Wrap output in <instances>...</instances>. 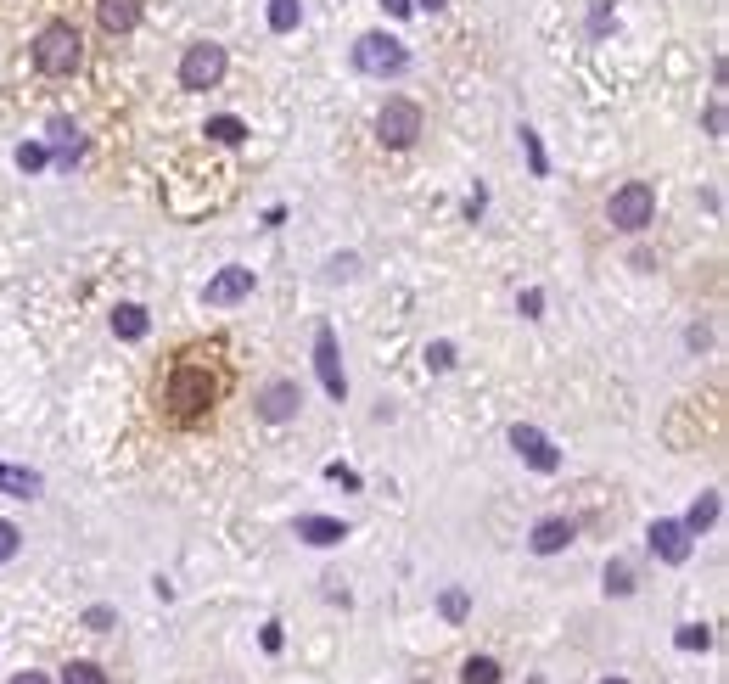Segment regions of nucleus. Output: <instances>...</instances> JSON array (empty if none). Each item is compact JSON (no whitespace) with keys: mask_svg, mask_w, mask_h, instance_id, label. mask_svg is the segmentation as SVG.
<instances>
[{"mask_svg":"<svg viewBox=\"0 0 729 684\" xmlns=\"http://www.w3.org/2000/svg\"><path fill=\"white\" fill-rule=\"evenodd\" d=\"M219 399V382L208 365H191V359H180L169 371V382H163V404H169L174 427H197V421H208V410H214Z\"/></svg>","mask_w":729,"mask_h":684,"instance_id":"1","label":"nucleus"},{"mask_svg":"<svg viewBox=\"0 0 729 684\" xmlns=\"http://www.w3.org/2000/svg\"><path fill=\"white\" fill-rule=\"evenodd\" d=\"M79 57H85V40H79L73 23H45V29L34 34V68H40L45 79H68V73L79 68Z\"/></svg>","mask_w":729,"mask_h":684,"instance_id":"2","label":"nucleus"},{"mask_svg":"<svg viewBox=\"0 0 729 684\" xmlns=\"http://www.w3.org/2000/svg\"><path fill=\"white\" fill-rule=\"evenodd\" d=\"M606 219H612L623 236H640L651 219H657V191L645 186V180H629V186H617L612 202H606Z\"/></svg>","mask_w":729,"mask_h":684,"instance_id":"3","label":"nucleus"},{"mask_svg":"<svg viewBox=\"0 0 729 684\" xmlns=\"http://www.w3.org/2000/svg\"><path fill=\"white\" fill-rule=\"evenodd\" d=\"M354 68L371 73V79H393V73L410 68V51H404L393 34H359L354 40Z\"/></svg>","mask_w":729,"mask_h":684,"instance_id":"4","label":"nucleus"},{"mask_svg":"<svg viewBox=\"0 0 729 684\" xmlns=\"http://www.w3.org/2000/svg\"><path fill=\"white\" fill-rule=\"evenodd\" d=\"M225 68H230L225 45H214V40L186 45V57H180V90H214L225 79Z\"/></svg>","mask_w":729,"mask_h":684,"instance_id":"5","label":"nucleus"},{"mask_svg":"<svg viewBox=\"0 0 729 684\" xmlns=\"http://www.w3.org/2000/svg\"><path fill=\"white\" fill-rule=\"evenodd\" d=\"M376 135H382V146H393V152L415 146V135H421V107H415L410 96H387L382 113H376Z\"/></svg>","mask_w":729,"mask_h":684,"instance_id":"6","label":"nucleus"},{"mask_svg":"<svg viewBox=\"0 0 729 684\" xmlns=\"http://www.w3.org/2000/svg\"><path fill=\"white\" fill-rule=\"evenodd\" d=\"M303 410V387L286 382V376H275V382H264V393H258V415L270 421V427H286V421H298Z\"/></svg>","mask_w":729,"mask_h":684,"instance_id":"7","label":"nucleus"},{"mask_svg":"<svg viewBox=\"0 0 729 684\" xmlns=\"http://www.w3.org/2000/svg\"><path fill=\"white\" fill-rule=\"evenodd\" d=\"M511 449L528 460L533 471H544V477H550V471H561V449L544 438L539 427H528V421H516V427H511Z\"/></svg>","mask_w":729,"mask_h":684,"instance_id":"8","label":"nucleus"},{"mask_svg":"<svg viewBox=\"0 0 729 684\" xmlns=\"http://www.w3.org/2000/svg\"><path fill=\"white\" fill-rule=\"evenodd\" d=\"M315 371H320V387L331 399H348V376H343V354H337V331L320 326L315 331Z\"/></svg>","mask_w":729,"mask_h":684,"instance_id":"9","label":"nucleus"},{"mask_svg":"<svg viewBox=\"0 0 729 684\" xmlns=\"http://www.w3.org/2000/svg\"><path fill=\"white\" fill-rule=\"evenodd\" d=\"M202 298L214 303V309H230V303L253 298V270H242V264H230V270H219L214 281L202 286Z\"/></svg>","mask_w":729,"mask_h":684,"instance_id":"10","label":"nucleus"},{"mask_svg":"<svg viewBox=\"0 0 729 684\" xmlns=\"http://www.w3.org/2000/svg\"><path fill=\"white\" fill-rule=\"evenodd\" d=\"M651 550H657L668 567H679V561H690V533H685V522H651Z\"/></svg>","mask_w":729,"mask_h":684,"instance_id":"11","label":"nucleus"},{"mask_svg":"<svg viewBox=\"0 0 729 684\" xmlns=\"http://www.w3.org/2000/svg\"><path fill=\"white\" fill-rule=\"evenodd\" d=\"M572 539H578V522H567V516H544L528 544H533V556H561Z\"/></svg>","mask_w":729,"mask_h":684,"instance_id":"12","label":"nucleus"},{"mask_svg":"<svg viewBox=\"0 0 729 684\" xmlns=\"http://www.w3.org/2000/svg\"><path fill=\"white\" fill-rule=\"evenodd\" d=\"M298 539L315 544V550H331V544L348 539V528L337 522V516H298Z\"/></svg>","mask_w":729,"mask_h":684,"instance_id":"13","label":"nucleus"},{"mask_svg":"<svg viewBox=\"0 0 729 684\" xmlns=\"http://www.w3.org/2000/svg\"><path fill=\"white\" fill-rule=\"evenodd\" d=\"M96 17L107 34H129L141 23V0H96Z\"/></svg>","mask_w":729,"mask_h":684,"instance_id":"14","label":"nucleus"},{"mask_svg":"<svg viewBox=\"0 0 729 684\" xmlns=\"http://www.w3.org/2000/svg\"><path fill=\"white\" fill-rule=\"evenodd\" d=\"M40 471H29V466H6L0 460V494H12V499H40Z\"/></svg>","mask_w":729,"mask_h":684,"instance_id":"15","label":"nucleus"},{"mask_svg":"<svg viewBox=\"0 0 729 684\" xmlns=\"http://www.w3.org/2000/svg\"><path fill=\"white\" fill-rule=\"evenodd\" d=\"M146 331H152V320H146V309H141V303H118V309H113V337L141 342Z\"/></svg>","mask_w":729,"mask_h":684,"instance_id":"16","label":"nucleus"},{"mask_svg":"<svg viewBox=\"0 0 729 684\" xmlns=\"http://www.w3.org/2000/svg\"><path fill=\"white\" fill-rule=\"evenodd\" d=\"M208 141H219V146H242L247 141V124L236 113H219V118H208V129H202Z\"/></svg>","mask_w":729,"mask_h":684,"instance_id":"17","label":"nucleus"},{"mask_svg":"<svg viewBox=\"0 0 729 684\" xmlns=\"http://www.w3.org/2000/svg\"><path fill=\"white\" fill-rule=\"evenodd\" d=\"M51 135H57V163H62V169H73V157L85 152V141H79V129H73L68 118H51Z\"/></svg>","mask_w":729,"mask_h":684,"instance_id":"18","label":"nucleus"},{"mask_svg":"<svg viewBox=\"0 0 729 684\" xmlns=\"http://www.w3.org/2000/svg\"><path fill=\"white\" fill-rule=\"evenodd\" d=\"M500 662L494 656H466V668H460V684H500Z\"/></svg>","mask_w":729,"mask_h":684,"instance_id":"19","label":"nucleus"},{"mask_svg":"<svg viewBox=\"0 0 729 684\" xmlns=\"http://www.w3.org/2000/svg\"><path fill=\"white\" fill-rule=\"evenodd\" d=\"M718 522V494H701L696 505H690V516H685V533L696 539V533H707Z\"/></svg>","mask_w":729,"mask_h":684,"instance_id":"20","label":"nucleus"},{"mask_svg":"<svg viewBox=\"0 0 729 684\" xmlns=\"http://www.w3.org/2000/svg\"><path fill=\"white\" fill-rule=\"evenodd\" d=\"M62 684H107V673H101V662H85V656H79V662L62 668Z\"/></svg>","mask_w":729,"mask_h":684,"instance_id":"21","label":"nucleus"},{"mask_svg":"<svg viewBox=\"0 0 729 684\" xmlns=\"http://www.w3.org/2000/svg\"><path fill=\"white\" fill-rule=\"evenodd\" d=\"M606 595H634V567L629 561H606Z\"/></svg>","mask_w":729,"mask_h":684,"instance_id":"22","label":"nucleus"},{"mask_svg":"<svg viewBox=\"0 0 729 684\" xmlns=\"http://www.w3.org/2000/svg\"><path fill=\"white\" fill-rule=\"evenodd\" d=\"M522 152H528V169L544 180V174H550V157H544V146H539V129H528V124H522Z\"/></svg>","mask_w":729,"mask_h":684,"instance_id":"23","label":"nucleus"},{"mask_svg":"<svg viewBox=\"0 0 729 684\" xmlns=\"http://www.w3.org/2000/svg\"><path fill=\"white\" fill-rule=\"evenodd\" d=\"M270 29L275 34H292V29H298V0H270Z\"/></svg>","mask_w":729,"mask_h":684,"instance_id":"24","label":"nucleus"},{"mask_svg":"<svg viewBox=\"0 0 729 684\" xmlns=\"http://www.w3.org/2000/svg\"><path fill=\"white\" fill-rule=\"evenodd\" d=\"M438 612H444L449 623H466V612H472V595H466V589H444V600H438Z\"/></svg>","mask_w":729,"mask_h":684,"instance_id":"25","label":"nucleus"},{"mask_svg":"<svg viewBox=\"0 0 729 684\" xmlns=\"http://www.w3.org/2000/svg\"><path fill=\"white\" fill-rule=\"evenodd\" d=\"M673 640H679V651H707V645H713V634H707L701 623H685Z\"/></svg>","mask_w":729,"mask_h":684,"instance_id":"26","label":"nucleus"},{"mask_svg":"<svg viewBox=\"0 0 729 684\" xmlns=\"http://www.w3.org/2000/svg\"><path fill=\"white\" fill-rule=\"evenodd\" d=\"M45 157H51V152H45L40 141H29V146H17V169H23V174H34V169H45Z\"/></svg>","mask_w":729,"mask_h":684,"instance_id":"27","label":"nucleus"},{"mask_svg":"<svg viewBox=\"0 0 729 684\" xmlns=\"http://www.w3.org/2000/svg\"><path fill=\"white\" fill-rule=\"evenodd\" d=\"M17 550H23V533H17L12 522H6V516H0V561H12Z\"/></svg>","mask_w":729,"mask_h":684,"instance_id":"28","label":"nucleus"},{"mask_svg":"<svg viewBox=\"0 0 729 684\" xmlns=\"http://www.w3.org/2000/svg\"><path fill=\"white\" fill-rule=\"evenodd\" d=\"M427 365H432V371H449V365H455V342H432Z\"/></svg>","mask_w":729,"mask_h":684,"instance_id":"29","label":"nucleus"},{"mask_svg":"<svg viewBox=\"0 0 729 684\" xmlns=\"http://www.w3.org/2000/svg\"><path fill=\"white\" fill-rule=\"evenodd\" d=\"M113 623H118V617H113V606H90V612H85V628H96V634H107Z\"/></svg>","mask_w":729,"mask_h":684,"instance_id":"30","label":"nucleus"},{"mask_svg":"<svg viewBox=\"0 0 729 684\" xmlns=\"http://www.w3.org/2000/svg\"><path fill=\"white\" fill-rule=\"evenodd\" d=\"M326 477H331V483H343V488H359V471H348L343 460H331V466H326Z\"/></svg>","mask_w":729,"mask_h":684,"instance_id":"31","label":"nucleus"},{"mask_svg":"<svg viewBox=\"0 0 729 684\" xmlns=\"http://www.w3.org/2000/svg\"><path fill=\"white\" fill-rule=\"evenodd\" d=\"M516 309H522V314H528V320H533V314L544 309V292H533V286H528V292H522V298H516Z\"/></svg>","mask_w":729,"mask_h":684,"instance_id":"32","label":"nucleus"},{"mask_svg":"<svg viewBox=\"0 0 729 684\" xmlns=\"http://www.w3.org/2000/svg\"><path fill=\"white\" fill-rule=\"evenodd\" d=\"M326 275H331V281H343V275H354V253L331 258V264H326Z\"/></svg>","mask_w":729,"mask_h":684,"instance_id":"33","label":"nucleus"},{"mask_svg":"<svg viewBox=\"0 0 729 684\" xmlns=\"http://www.w3.org/2000/svg\"><path fill=\"white\" fill-rule=\"evenodd\" d=\"M258 640H264V651H281L286 634H281V623H264V634H258Z\"/></svg>","mask_w":729,"mask_h":684,"instance_id":"34","label":"nucleus"},{"mask_svg":"<svg viewBox=\"0 0 729 684\" xmlns=\"http://www.w3.org/2000/svg\"><path fill=\"white\" fill-rule=\"evenodd\" d=\"M707 135H724V107H707Z\"/></svg>","mask_w":729,"mask_h":684,"instance_id":"35","label":"nucleus"},{"mask_svg":"<svg viewBox=\"0 0 729 684\" xmlns=\"http://www.w3.org/2000/svg\"><path fill=\"white\" fill-rule=\"evenodd\" d=\"M410 6L415 0H382V12H393V17H410Z\"/></svg>","mask_w":729,"mask_h":684,"instance_id":"36","label":"nucleus"},{"mask_svg":"<svg viewBox=\"0 0 729 684\" xmlns=\"http://www.w3.org/2000/svg\"><path fill=\"white\" fill-rule=\"evenodd\" d=\"M12 684H51V679H45V673H34V668H29V673H12Z\"/></svg>","mask_w":729,"mask_h":684,"instance_id":"37","label":"nucleus"},{"mask_svg":"<svg viewBox=\"0 0 729 684\" xmlns=\"http://www.w3.org/2000/svg\"><path fill=\"white\" fill-rule=\"evenodd\" d=\"M421 6H427V12H438V6H449V0H421Z\"/></svg>","mask_w":729,"mask_h":684,"instance_id":"38","label":"nucleus"},{"mask_svg":"<svg viewBox=\"0 0 729 684\" xmlns=\"http://www.w3.org/2000/svg\"><path fill=\"white\" fill-rule=\"evenodd\" d=\"M601 684H629V679H601Z\"/></svg>","mask_w":729,"mask_h":684,"instance_id":"39","label":"nucleus"}]
</instances>
